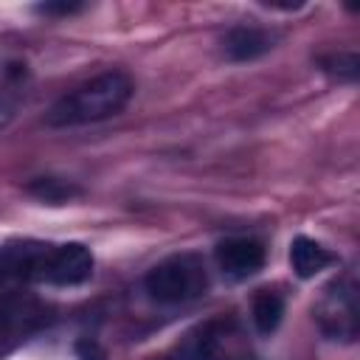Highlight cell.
I'll use <instances>...</instances> for the list:
<instances>
[{
	"label": "cell",
	"instance_id": "16",
	"mask_svg": "<svg viewBox=\"0 0 360 360\" xmlns=\"http://www.w3.org/2000/svg\"><path fill=\"white\" fill-rule=\"evenodd\" d=\"M8 118H11V107H8L6 101H0V127H3Z\"/></svg>",
	"mask_w": 360,
	"mask_h": 360
},
{
	"label": "cell",
	"instance_id": "11",
	"mask_svg": "<svg viewBox=\"0 0 360 360\" xmlns=\"http://www.w3.org/2000/svg\"><path fill=\"white\" fill-rule=\"evenodd\" d=\"M250 318L259 335H270L278 329L281 318H284V298L273 290H259L250 307Z\"/></svg>",
	"mask_w": 360,
	"mask_h": 360
},
{
	"label": "cell",
	"instance_id": "10",
	"mask_svg": "<svg viewBox=\"0 0 360 360\" xmlns=\"http://www.w3.org/2000/svg\"><path fill=\"white\" fill-rule=\"evenodd\" d=\"M332 262H335V256L321 242H315L309 236H295L290 245V264L298 278H312Z\"/></svg>",
	"mask_w": 360,
	"mask_h": 360
},
{
	"label": "cell",
	"instance_id": "8",
	"mask_svg": "<svg viewBox=\"0 0 360 360\" xmlns=\"http://www.w3.org/2000/svg\"><path fill=\"white\" fill-rule=\"evenodd\" d=\"M217 262L228 278L245 281L264 267V245L253 236H228L217 245Z\"/></svg>",
	"mask_w": 360,
	"mask_h": 360
},
{
	"label": "cell",
	"instance_id": "9",
	"mask_svg": "<svg viewBox=\"0 0 360 360\" xmlns=\"http://www.w3.org/2000/svg\"><path fill=\"white\" fill-rule=\"evenodd\" d=\"M276 45V34L259 25H236L225 34L222 39V53L231 62H250L264 56L267 51H273Z\"/></svg>",
	"mask_w": 360,
	"mask_h": 360
},
{
	"label": "cell",
	"instance_id": "12",
	"mask_svg": "<svg viewBox=\"0 0 360 360\" xmlns=\"http://www.w3.org/2000/svg\"><path fill=\"white\" fill-rule=\"evenodd\" d=\"M28 194H34V197L42 200V202L62 205V202H70V200L82 197V188L73 186L70 180H59V177H37L34 183H28Z\"/></svg>",
	"mask_w": 360,
	"mask_h": 360
},
{
	"label": "cell",
	"instance_id": "6",
	"mask_svg": "<svg viewBox=\"0 0 360 360\" xmlns=\"http://www.w3.org/2000/svg\"><path fill=\"white\" fill-rule=\"evenodd\" d=\"M48 242L37 239H8L0 242V290H14L17 284L42 281V264L48 256Z\"/></svg>",
	"mask_w": 360,
	"mask_h": 360
},
{
	"label": "cell",
	"instance_id": "5",
	"mask_svg": "<svg viewBox=\"0 0 360 360\" xmlns=\"http://www.w3.org/2000/svg\"><path fill=\"white\" fill-rule=\"evenodd\" d=\"M315 321H318V326L326 338L354 343L357 326H360V307H357L354 278H349V276L338 278L323 290V295L315 307Z\"/></svg>",
	"mask_w": 360,
	"mask_h": 360
},
{
	"label": "cell",
	"instance_id": "14",
	"mask_svg": "<svg viewBox=\"0 0 360 360\" xmlns=\"http://www.w3.org/2000/svg\"><path fill=\"white\" fill-rule=\"evenodd\" d=\"M76 357L79 360H107V349L96 338H79L76 340Z\"/></svg>",
	"mask_w": 360,
	"mask_h": 360
},
{
	"label": "cell",
	"instance_id": "3",
	"mask_svg": "<svg viewBox=\"0 0 360 360\" xmlns=\"http://www.w3.org/2000/svg\"><path fill=\"white\" fill-rule=\"evenodd\" d=\"M177 352L183 360H256L248 335L233 318H211L194 326Z\"/></svg>",
	"mask_w": 360,
	"mask_h": 360
},
{
	"label": "cell",
	"instance_id": "2",
	"mask_svg": "<svg viewBox=\"0 0 360 360\" xmlns=\"http://www.w3.org/2000/svg\"><path fill=\"white\" fill-rule=\"evenodd\" d=\"M143 287H146L149 298L158 304H166V307L188 304V301H197L200 295H205L208 270L197 253H174V256L158 262L146 273Z\"/></svg>",
	"mask_w": 360,
	"mask_h": 360
},
{
	"label": "cell",
	"instance_id": "4",
	"mask_svg": "<svg viewBox=\"0 0 360 360\" xmlns=\"http://www.w3.org/2000/svg\"><path fill=\"white\" fill-rule=\"evenodd\" d=\"M51 307L31 292L6 290L0 295V360L51 323Z\"/></svg>",
	"mask_w": 360,
	"mask_h": 360
},
{
	"label": "cell",
	"instance_id": "15",
	"mask_svg": "<svg viewBox=\"0 0 360 360\" xmlns=\"http://www.w3.org/2000/svg\"><path fill=\"white\" fill-rule=\"evenodd\" d=\"M82 8H84L82 3H42V6H37V11H42V14H76Z\"/></svg>",
	"mask_w": 360,
	"mask_h": 360
},
{
	"label": "cell",
	"instance_id": "7",
	"mask_svg": "<svg viewBox=\"0 0 360 360\" xmlns=\"http://www.w3.org/2000/svg\"><path fill=\"white\" fill-rule=\"evenodd\" d=\"M93 276V253L82 242H65L51 245L45 264H42V281L56 287H76L84 284Z\"/></svg>",
	"mask_w": 360,
	"mask_h": 360
},
{
	"label": "cell",
	"instance_id": "1",
	"mask_svg": "<svg viewBox=\"0 0 360 360\" xmlns=\"http://www.w3.org/2000/svg\"><path fill=\"white\" fill-rule=\"evenodd\" d=\"M132 79L121 70L98 73L96 79L65 93L45 115L51 127H82L118 115L132 98Z\"/></svg>",
	"mask_w": 360,
	"mask_h": 360
},
{
	"label": "cell",
	"instance_id": "13",
	"mask_svg": "<svg viewBox=\"0 0 360 360\" xmlns=\"http://www.w3.org/2000/svg\"><path fill=\"white\" fill-rule=\"evenodd\" d=\"M321 68L340 79V82H354L357 73H360V59L354 51H338V53H329V56H321Z\"/></svg>",
	"mask_w": 360,
	"mask_h": 360
}]
</instances>
